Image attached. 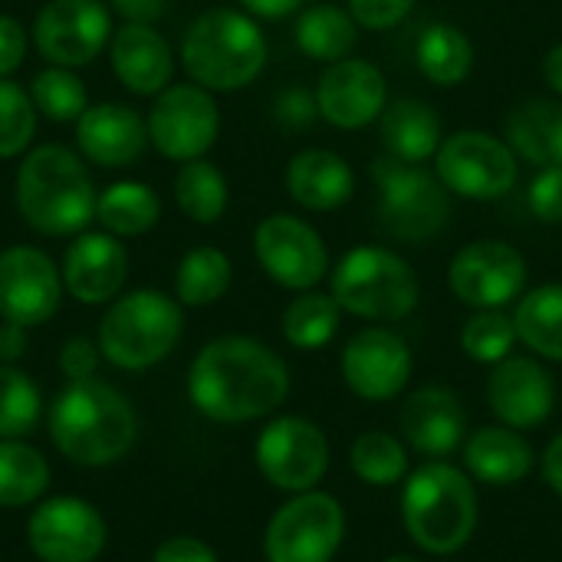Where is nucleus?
<instances>
[{"label": "nucleus", "mask_w": 562, "mask_h": 562, "mask_svg": "<svg viewBox=\"0 0 562 562\" xmlns=\"http://www.w3.org/2000/svg\"><path fill=\"white\" fill-rule=\"evenodd\" d=\"M194 408L224 425H244L273 415L290 395L286 362L250 336H221L207 342L188 372Z\"/></svg>", "instance_id": "1"}, {"label": "nucleus", "mask_w": 562, "mask_h": 562, "mask_svg": "<svg viewBox=\"0 0 562 562\" xmlns=\"http://www.w3.org/2000/svg\"><path fill=\"white\" fill-rule=\"evenodd\" d=\"M20 217L46 237H76L95 221L99 191L82 161L66 145H40L26 151L13 184Z\"/></svg>", "instance_id": "2"}, {"label": "nucleus", "mask_w": 562, "mask_h": 562, "mask_svg": "<svg viewBox=\"0 0 562 562\" xmlns=\"http://www.w3.org/2000/svg\"><path fill=\"white\" fill-rule=\"evenodd\" d=\"M181 66L191 82L211 92H237L267 66V36L247 10L211 7L181 36Z\"/></svg>", "instance_id": "3"}, {"label": "nucleus", "mask_w": 562, "mask_h": 562, "mask_svg": "<svg viewBox=\"0 0 562 562\" xmlns=\"http://www.w3.org/2000/svg\"><path fill=\"white\" fill-rule=\"evenodd\" d=\"M49 435L72 464L105 468L132 448L135 412L105 382H69L49 408Z\"/></svg>", "instance_id": "4"}, {"label": "nucleus", "mask_w": 562, "mask_h": 562, "mask_svg": "<svg viewBox=\"0 0 562 562\" xmlns=\"http://www.w3.org/2000/svg\"><path fill=\"white\" fill-rule=\"evenodd\" d=\"M402 520L408 537L431 557H451L477 530V491L445 461H428L405 481Z\"/></svg>", "instance_id": "5"}, {"label": "nucleus", "mask_w": 562, "mask_h": 562, "mask_svg": "<svg viewBox=\"0 0 562 562\" xmlns=\"http://www.w3.org/2000/svg\"><path fill=\"white\" fill-rule=\"evenodd\" d=\"M329 293L342 306L369 323H398L415 313L422 300V283L412 263L389 247L362 244L342 254L329 273Z\"/></svg>", "instance_id": "6"}, {"label": "nucleus", "mask_w": 562, "mask_h": 562, "mask_svg": "<svg viewBox=\"0 0 562 562\" xmlns=\"http://www.w3.org/2000/svg\"><path fill=\"white\" fill-rule=\"evenodd\" d=\"M184 333L178 300L158 290H135L119 296L99 323V352L125 369L142 372L175 352Z\"/></svg>", "instance_id": "7"}, {"label": "nucleus", "mask_w": 562, "mask_h": 562, "mask_svg": "<svg viewBox=\"0 0 562 562\" xmlns=\"http://www.w3.org/2000/svg\"><path fill=\"white\" fill-rule=\"evenodd\" d=\"M372 178L379 188V224L395 240L428 244L448 227L451 191L438 175L385 155L372 161Z\"/></svg>", "instance_id": "8"}, {"label": "nucleus", "mask_w": 562, "mask_h": 562, "mask_svg": "<svg viewBox=\"0 0 562 562\" xmlns=\"http://www.w3.org/2000/svg\"><path fill=\"white\" fill-rule=\"evenodd\" d=\"M435 175L458 198L497 201L514 191L520 178V158L507 138L481 128H461L441 142L435 155Z\"/></svg>", "instance_id": "9"}, {"label": "nucleus", "mask_w": 562, "mask_h": 562, "mask_svg": "<svg viewBox=\"0 0 562 562\" xmlns=\"http://www.w3.org/2000/svg\"><path fill=\"white\" fill-rule=\"evenodd\" d=\"M346 537V510L336 497L306 491L286 501L267 524V562H333Z\"/></svg>", "instance_id": "10"}, {"label": "nucleus", "mask_w": 562, "mask_h": 562, "mask_svg": "<svg viewBox=\"0 0 562 562\" xmlns=\"http://www.w3.org/2000/svg\"><path fill=\"white\" fill-rule=\"evenodd\" d=\"M148 142L168 161L204 158L221 135V109L214 92L198 82H171L155 95V105L145 119Z\"/></svg>", "instance_id": "11"}, {"label": "nucleus", "mask_w": 562, "mask_h": 562, "mask_svg": "<svg viewBox=\"0 0 562 562\" xmlns=\"http://www.w3.org/2000/svg\"><path fill=\"white\" fill-rule=\"evenodd\" d=\"M112 10L102 0H46L33 20V46L49 66H89L112 40Z\"/></svg>", "instance_id": "12"}, {"label": "nucleus", "mask_w": 562, "mask_h": 562, "mask_svg": "<svg viewBox=\"0 0 562 562\" xmlns=\"http://www.w3.org/2000/svg\"><path fill=\"white\" fill-rule=\"evenodd\" d=\"M527 260L507 240H474L448 263L451 293L471 310H504L527 290Z\"/></svg>", "instance_id": "13"}, {"label": "nucleus", "mask_w": 562, "mask_h": 562, "mask_svg": "<svg viewBox=\"0 0 562 562\" xmlns=\"http://www.w3.org/2000/svg\"><path fill=\"white\" fill-rule=\"evenodd\" d=\"M254 254L263 273L296 293L316 290L329 273V247L316 227L293 214H270L254 231Z\"/></svg>", "instance_id": "14"}, {"label": "nucleus", "mask_w": 562, "mask_h": 562, "mask_svg": "<svg viewBox=\"0 0 562 562\" xmlns=\"http://www.w3.org/2000/svg\"><path fill=\"white\" fill-rule=\"evenodd\" d=\"M257 468L273 487L306 494L329 471V441L310 418H273L257 438Z\"/></svg>", "instance_id": "15"}, {"label": "nucleus", "mask_w": 562, "mask_h": 562, "mask_svg": "<svg viewBox=\"0 0 562 562\" xmlns=\"http://www.w3.org/2000/svg\"><path fill=\"white\" fill-rule=\"evenodd\" d=\"M63 300V273L30 244H13L0 250V316L16 326L46 323Z\"/></svg>", "instance_id": "16"}, {"label": "nucleus", "mask_w": 562, "mask_h": 562, "mask_svg": "<svg viewBox=\"0 0 562 562\" xmlns=\"http://www.w3.org/2000/svg\"><path fill=\"white\" fill-rule=\"evenodd\" d=\"M316 112L339 132H356L382 119L389 105L385 72L359 56L329 63L316 82Z\"/></svg>", "instance_id": "17"}, {"label": "nucleus", "mask_w": 562, "mask_h": 562, "mask_svg": "<svg viewBox=\"0 0 562 562\" xmlns=\"http://www.w3.org/2000/svg\"><path fill=\"white\" fill-rule=\"evenodd\" d=\"M26 540L43 562H92L105 550V520L86 501L53 497L30 517Z\"/></svg>", "instance_id": "18"}, {"label": "nucleus", "mask_w": 562, "mask_h": 562, "mask_svg": "<svg viewBox=\"0 0 562 562\" xmlns=\"http://www.w3.org/2000/svg\"><path fill=\"white\" fill-rule=\"evenodd\" d=\"M342 382L366 402H389L405 392L412 379L408 342L382 326L356 333L342 349Z\"/></svg>", "instance_id": "19"}, {"label": "nucleus", "mask_w": 562, "mask_h": 562, "mask_svg": "<svg viewBox=\"0 0 562 562\" xmlns=\"http://www.w3.org/2000/svg\"><path fill=\"white\" fill-rule=\"evenodd\" d=\"M487 405L501 425L527 431L557 412V382L533 356H507L487 379Z\"/></svg>", "instance_id": "20"}, {"label": "nucleus", "mask_w": 562, "mask_h": 562, "mask_svg": "<svg viewBox=\"0 0 562 562\" xmlns=\"http://www.w3.org/2000/svg\"><path fill=\"white\" fill-rule=\"evenodd\" d=\"M63 290L86 306L109 303L128 280V250L109 231H82L63 257Z\"/></svg>", "instance_id": "21"}, {"label": "nucleus", "mask_w": 562, "mask_h": 562, "mask_svg": "<svg viewBox=\"0 0 562 562\" xmlns=\"http://www.w3.org/2000/svg\"><path fill=\"white\" fill-rule=\"evenodd\" d=\"M76 145H79V155L89 158L92 165L128 168L148 148V125L135 109L122 102H99L79 115Z\"/></svg>", "instance_id": "22"}, {"label": "nucleus", "mask_w": 562, "mask_h": 562, "mask_svg": "<svg viewBox=\"0 0 562 562\" xmlns=\"http://www.w3.org/2000/svg\"><path fill=\"white\" fill-rule=\"evenodd\" d=\"M398 431L425 458H448L468 435V415L451 389L425 385L412 392L398 412Z\"/></svg>", "instance_id": "23"}, {"label": "nucleus", "mask_w": 562, "mask_h": 562, "mask_svg": "<svg viewBox=\"0 0 562 562\" xmlns=\"http://www.w3.org/2000/svg\"><path fill=\"white\" fill-rule=\"evenodd\" d=\"M109 63L135 95H158L175 79V53L155 23H122L109 40Z\"/></svg>", "instance_id": "24"}, {"label": "nucleus", "mask_w": 562, "mask_h": 562, "mask_svg": "<svg viewBox=\"0 0 562 562\" xmlns=\"http://www.w3.org/2000/svg\"><path fill=\"white\" fill-rule=\"evenodd\" d=\"M286 194L316 214L339 211L356 194V175L349 161L329 148H306L296 151L286 165Z\"/></svg>", "instance_id": "25"}, {"label": "nucleus", "mask_w": 562, "mask_h": 562, "mask_svg": "<svg viewBox=\"0 0 562 562\" xmlns=\"http://www.w3.org/2000/svg\"><path fill=\"white\" fill-rule=\"evenodd\" d=\"M464 464L481 484L510 487V484H520L533 471L537 458H533L530 441L517 428L494 425V428L474 431L464 441Z\"/></svg>", "instance_id": "26"}, {"label": "nucleus", "mask_w": 562, "mask_h": 562, "mask_svg": "<svg viewBox=\"0 0 562 562\" xmlns=\"http://www.w3.org/2000/svg\"><path fill=\"white\" fill-rule=\"evenodd\" d=\"M517 158L537 168H562V99H524L504 122Z\"/></svg>", "instance_id": "27"}, {"label": "nucleus", "mask_w": 562, "mask_h": 562, "mask_svg": "<svg viewBox=\"0 0 562 562\" xmlns=\"http://www.w3.org/2000/svg\"><path fill=\"white\" fill-rule=\"evenodd\" d=\"M379 132H382L385 155L408 161V165H425L428 158L438 155V148L445 142L438 112L422 99L389 102L379 119Z\"/></svg>", "instance_id": "28"}, {"label": "nucleus", "mask_w": 562, "mask_h": 562, "mask_svg": "<svg viewBox=\"0 0 562 562\" xmlns=\"http://www.w3.org/2000/svg\"><path fill=\"white\" fill-rule=\"evenodd\" d=\"M296 46L316 59V63H339L346 56H352V46L359 40V23L349 13V7H336V3H313L306 10H300L296 20Z\"/></svg>", "instance_id": "29"}, {"label": "nucleus", "mask_w": 562, "mask_h": 562, "mask_svg": "<svg viewBox=\"0 0 562 562\" xmlns=\"http://www.w3.org/2000/svg\"><path fill=\"white\" fill-rule=\"evenodd\" d=\"M415 63L422 76L441 89L461 86L474 69V43L454 23H431L422 30L415 46Z\"/></svg>", "instance_id": "30"}, {"label": "nucleus", "mask_w": 562, "mask_h": 562, "mask_svg": "<svg viewBox=\"0 0 562 562\" xmlns=\"http://www.w3.org/2000/svg\"><path fill=\"white\" fill-rule=\"evenodd\" d=\"M517 339L540 359L562 362V283L527 290L514 310Z\"/></svg>", "instance_id": "31"}, {"label": "nucleus", "mask_w": 562, "mask_h": 562, "mask_svg": "<svg viewBox=\"0 0 562 562\" xmlns=\"http://www.w3.org/2000/svg\"><path fill=\"white\" fill-rule=\"evenodd\" d=\"M95 221L112 237H142L161 221V198L142 181H115L99 191Z\"/></svg>", "instance_id": "32"}, {"label": "nucleus", "mask_w": 562, "mask_h": 562, "mask_svg": "<svg viewBox=\"0 0 562 562\" xmlns=\"http://www.w3.org/2000/svg\"><path fill=\"white\" fill-rule=\"evenodd\" d=\"M175 201L181 214L194 224H217L227 214L231 188L217 165L207 158L184 161L175 175Z\"/></svg>", "instance_id": "33"}, {"label": "nucleus", "mask_w": 562, "mask_h": 562, "mask_svg": "<svg viewBox=\"0 0 562 562\" xmlns=\"http://www.w3.org/2000/svg\"><path fill=\"white\" fill-rule=\"evenodd\" d=\"M231 280L234 267L221 247H194L175 270V293L184 306H211L231 290Z\"/></svg>", "instance_id": "34"}, {"label": "nucleus", "mask_w": 562, "mask_h": 562, "mask_svg": "<svg viewBox=\"0 0 562 562\" xmlns=\"http://www.w3.org/2000/svg\"><path fill=\"white\" fill-rule=\"evenodd\" d=\"M342 323V306L333 293L306 290L283 313V336L296 349H323L333 342Z\"/></svg>", "instance_id": "35"}, {"label": "nucleus", "mask_w": 562, "mask_h": 562, "mask_svg": "<svg viewBox=\"0 0 562 562\" xmlns=\"http://www.w3.org/2000/svg\"><path fill=\"white\" fill-rule=\"evenodd\" d=\"M49 487V468L43 454L16 438L0 441V507H23L43 497Z\"/></svg>", "instance_id": "36"}, {"label": "nucleus", "mask_w": 562, "mask_h": 562, "mask_svg": "<svg viewBox=\"0 0 562 562\" xmlns=\"http://www.w3.org/2000/svg\"><path fill=\"white\" fill-rule=\"evenodd\" d=\"M349 464L359 481L372 487H392L408 474V451L405 441L385 431H366L349 448Z\"/></svg>", "instance_id": "37"}, {"label": "nucleus", "mask_w": 562, "mask_h": 562, "mask_svg": "<svg viewBox=\"0 0 562 562\" xmlns=\"http://www.w3.org/2000/svg\"><path fill=\"white\" fill-rule=\"evenodd\" d=\"M30 99L40 115L49 122H79V115L89 109V92L76 69L66 66H46L30 79Z\"/></svg>", "instance_id": "38"}, {"label": "nucleus", "mask_w": 562, "mask_h": 562, "mask_svg": "<svg viewBox=\"0 0 562 562\" xmlns=\"http://www.w3.org/2000/svg\"><path fill=\"white\" fill-rule=\"evenodd\" d=\"M517 342L520 339H517L514 316L504 310H477L461 329V349L468 352V359L481 366L504 362L507 356H514Z\"/></svg>", "instance_id": "39"}, {"label": "nucleus", "mask_w": 562, "mask_h": 562, "mask_svg": "<svg viewBox=\"0 0 562 562\" xmlns=\"http://www.w3.org/2000/svg\"><path fill=\"white\" fill-rule=\"evenodd\" d=\"M40 392L30 375L13 366H0V441L33 431L40 422Z\"/></svg>", "instance_id": "40"}, {"label": "nucleus", "mask_w": 562, "mask_h": 562, "mask_svg": "<svg viewBox=\"0 0 562 562\" xmlns=\"http://www.w3.org/2000/svg\"><path fill=\"white\" fill-rule=\"evenodd\" d=\"M36 105L30 89L13 79H0V158H16L30 148L36 135Z\"/></svg>", "instance_id": "41"}, {"label": "nucleus", "mask_w": 562, "mask_h": 562, "mask_svg": "<svg viewBox=\"0 0 562 562\" xmlns=\"http://www.w3.org/2000/svg\"><path fill=\"white\" fill-rule=\"evenodd\" d=\"M530 211L543 224H562V168H540L530 181Z\"/></svg>", "instance_id": "42"}, {"label": "nucleus", "mask_w": 562, "mask_h": 562, "mask_svg": "<svg viewBox=\"0 0 562 562\" xmlns=\"http://www.w3.org/2000/svg\"><path fill=\"white\" fill-rule=\"evenodd\" d=\"M346 7L362 30H392L412 13L415 0H346Z\"/></svg>", "instance_id": "43"}, {"label": "nucleus", "mask_w": 562, "mask_h": 562, "mask_svg": "<svg viewBox=\"0 0 562 562\" xmlns=\"http://www.w3.org/2000/svg\"><path fill=\"white\" fill-rule=\"evenodd\" d=\"M26 30L16 16L0 13V79H10L26 59Z\"/></svg>", "instance_id": "44"}, {"label": "nucleus", "mask_w": 562, "mask_h": 562, "mask_svg": "<svg viewBox=\"0 0 562 562\" xmlns=\"http://www.w3.org/2000/svg\"><path fill=\"white\" fill-rule=\"evenodd\" d=\"M99 356H102L99 346H92L89 339L76 336V339H69V342L63 346V352H59V369H63V375H66L69 382H86V379L95 375Z\"/></svg>", "instance_id": "45"}, {"label": "nucleus", "mask_w": 562, "mask_h": 562, "mask_svg": "<svg viewBox=\"0 0 562 562\" xmlns=\"http://www.w3.org/2000/svg\"><path fill=\"white\" fill-rule=\"evenodd\" d=\"M151 562H221V560H217V553H214L207 543H201V540H194V537H171V540H165V543L155 550Z\"/></svg>", "instance_id": "46"}, {"label": "nucleus", "mask_w": 562, "mask_h": 562, "mask_svg": "<svg viewBox=\"0 0 562 562\" xmlns=\"http://www.w3.org/2000/svg\"><path fill=\"white\" fill-rule=\"evenodd\" d=\"M109 10L122 16V23H155L165 16L168 0H109Z\"/></svg>", "instance_id": "47"}, {"label": "nucleus", "mask_w": 562, "mask_h": 562, "mask_svg": "<svg viewBox=\"0 0 562 562\" xmlns=\"http://www.w3.org/2000/svg\"><path fill=\"white\" fill-rule=\"evenodd\" d=\"M277 115L283 119V122H290V125H306L313 115H319L316 112V95H306V92H286L283 99H280V105H277Z\"/></svg>", "instance_id": "48"}, {"label": "nucleus", "mask_w": 562, "mask_h": 562, "mask_svg": "<svg viewBox=\"0 0 562 562\" xmlns=\"http://www.w3.org/2000/svg\"><path fill=\"white\" fill-rule=\"evenodd\" d=\"M240 10H247L250 16H260V20H283L290 13H296L306 0H237Z\"/></svg>", "instance_id": "49"}, {"label": "nucleus", "mask_w": 562, "mask_h": 562, "mask_svg": "<svg viewBox=\"0 0 562 562\" xmlns=\"http://www.w3.org/2000/svg\"><path fill=\"white\" fill-rule=\"evenodd\" d=\"M26 349V326H16V323H3L0 326V359L10 366L13 359H20Z\"/></svg>", "instance_id": "50"}, {"label": "nucleus", "mask_w": 562, "mask_h": 562, "mask_svg": "<svg viewBox=\"0 0 562 562\" xmlns=\"http://www.w3.org/2000/svg\"><path fill=\"white\" fill-rule=\"evenodd\" d=\"M543 477L553 487V494L562 497V435H557L550 448L543 451Z\"/></svg>", "instance_id": "51"}, {"label": "nucleus", "mask_w": 562, "mask_h": 562, "mask_svg": "<svg viewBox=\"0 0 562 562\" xmlns=\"http://www.w3.org/2000/svg\"><path fill=\"white\" fill-rule=\"evenodd\" d=\"M543 79H547V86L562 99V43L550 46V53L543 56Z\"/></svg>", "instance_id": "52"}, {"label": "nucleus", "mask_w": 562, "mask_h": 562, "mask_svg": "<svg viewBox=\"0 0 562 562\" xmlns=\"http://www.w3.org/2000/svg\"><path fill=\"white\" fill-rule=\"evenodd\" d=\"M385 562H422V560H415V557H389Z\"/></svg>", "instance_id": "53"}]
</instances>
